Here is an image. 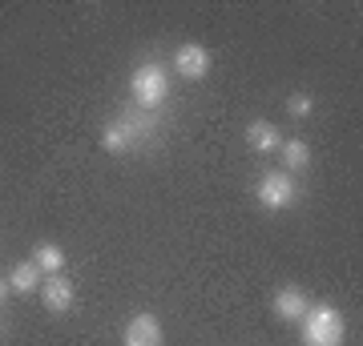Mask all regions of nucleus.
<instances>
[{
    "instance_id": "obj_4",
    "label": "nucleus",
    "mask_w": 363,
    "mask_h": 346,
    "mask_svg": "<svg viewBox=\"0 0 363 346\" xmlns=\"http://www.w3.org/2000/svg\"><path fill=\"white\" fill-rule=\"evenodd\" d=\"M255 197H259L262 209H291L298 202V185L291 173L283 169H271V173H262L259 185H255Z\"/></svg>"
},
{
    "instance_id": "obj_5",
    "label": "nucleus",
    "mask_w": 363,
    "mask_h": 346,
    "mask_svg": "<svg viewBox=\"0 0 363 346\" xmlns=\"http://www.w3.org/2000/svg\"><path fill=\"white\" fill-rule=\"evenodd\" d=\"M121 342L125 346H166V330H162V322L157 314H133L125 322V330H121Z\"/></svg>"
},
{
    "instance_id": "obj_12",
    "label": "nucleus",
    "mask_w": 363,
    "mask_h": 346,
    "mask_svg": "<svg viewBox=\"0 0 363 346\" xmlns=\"http://www.w3.org/2000/svg\"><path fill=\"white\" fill-rule=\"evenodd\" d=\"M279 149H283V173H291V178H295L298 169L311 166V145H307V142L291 137V142H283Z\"/></svg>"
},
{
    "instance_id": "obj_11",
    "label": "nucleus",
    "mask_w": 363,
    "mask_h": 346,
    "mask_svg": "<svg viewBox=\"0 0 363 346\" xmlns=\"http://www.w3.org/2000/svg\"><path fill=\"white\" fill-rule=\"evenodd\" d=\"M4 282H9L13 294H33V290H40V270L33 266V258H28V262H16V266L9 270Z\"/></svg>"
},
{
    "instance_id": "obj_7",
    "label": "nucleus",
    "mask_w": 363,
    "mask_h": 346,
    "mask_svg": "<svg viewBox=\"0 0 363 346\" xmlns=\"http://www.w3.org/2000/svg\"><path fill=\"white\" fill-rule=\"evenodd\" d=\"M73 282H69L65 274H49V278H40V302L49 314H69L73 310Z\"/></svg>"
},
{
    "instance_id": "obj_1",
    "label": "nucleus",
    "mask_w": 363,
    "mask_h": 346,
    "mask_svg": "<svg viewBox=\"0 0 363 346\" xmlns=\"http://www.w3.org/2000/svg\"><path fill=\"white\" fill-rule=\"evenodd\" d=\"M157 113H145V109H125V113H117V121L101 129V149L105 154H130V149H142L157 137Z\"/></svg>"
},
{
    "instance_id": "obj_2",
    "label": "nucleus",
    "mask_w": 363,
    "mask_h": 346,
    "mask_svg": "<svg viewBox=\"0 0 363 346\" xmlns=\"http://www.w3.org/2000/svg\"><path fill=\"white\" fill-rule=\"evenodd\" d=\"M130 97H133V109L157 113V109L169 101V73H166V64H157V61L138 64V69H133V77H130Z\"/></svg>"
},
{
    "instance_id": "obj_8",
    "label": "nucleus",
    "mask_w": 363,
    "mask_h": 346,
    "mask_svg": "<svg viewBox=\"0 0 363 346\" xmlns=\"http://www.w3.org/2000/svg\"><path fill=\"white\" fill-rule=\"evenodd\" d=\"M307 310H311V298L303 294L298 286H283V290H274V314H279L283 322H298Z\"/></svg>"
},
{
    "instance_id": "obj_9",
    "label": "nucleus",
    "mask_w": 363,
    "mask_h": 346,
    "mask_svg": "<svg viewBox=\"0 0 363 346\" xmlns=\"http://www.w3.org/2000/svg\"><path fill=\"white\" fill-rule=\"evenodd\" d=\"M247 145L255 154H274L279 145H283V133L271 125V121H250L247 125Z\"/></svg>"
},
{
    "instance_id": "obj_6",
    "label": "nucleus",
    "mask_w": 363,
    "mask_h": 346,
    "mask_svg": "<svg viewBox=\"0 0 363 346\" xmlns=\"http://www.w3.org/2000/svg\"><path fill=\"white\" fill-rule=\"evenodd\" d=\"M174 73L186 81H202L210 73V49L206 45H194V40L178 45V52H174Z\"/></svg>"
},
{
    "instance_id": "obj_13",
    "label": "nucleus",
    "mask_w": 363,
    "mask_h": 346,
    "mask_svg": "<svg viewBox=\"0 0 363 346\" xmlns=\"http://www.w3.org/2000/svg\"><path fill=\"white\" fill-rule=\"evenodd\" d=\"M286 113L298 117V121H303V117H311V113H315L311 93H291V97H286Z\"/></svg>"
},
{
    "instance_id": "obj_10",
    "label": "nucleus",
    "mask_w": 363,
    "mask_h": 346,
    "mask_svg": "<svg viewBox=\"0 0 363 346\" xmlns=\"http://www.w3.org/2000/svg\"><path fill=\"white\" fill-rule=\"evenodd\" d=\"M33 266L49 278V274H65V250L57 242H40V246H33Z\"/></svg>"
},
{
    "instance_id": "obj_14",
    "label": "nucleus",
    "mask_w": 363,
    "mask_h": 346,
    "mask_svg": "<svg viewBox=\"0 0 363 346\" xmlns=\"http://www.w3.org/2000/svg\"><path fill=\"white\" fill-rule=\"evenodd\" d=\"M13 294V290H9V282H4V278H0V306H4V298Z\"/></svg>"
},
{
    "instance_id": "obj_3",
    "label": "nucleus",
    "mask_w": 363,
    "mask_h": 346,
    "mask_svg": "<svg viewBox=\"0 0 363 346\" xmlns=\"http://www.w3.org/2000/svg\"><path fill=\"white\" fill-rule=\"evenodd\" d=\"M298 330H303V346H343V314L335 306H311L303 318H298Z\"/></svg>"
}]
</instances>
